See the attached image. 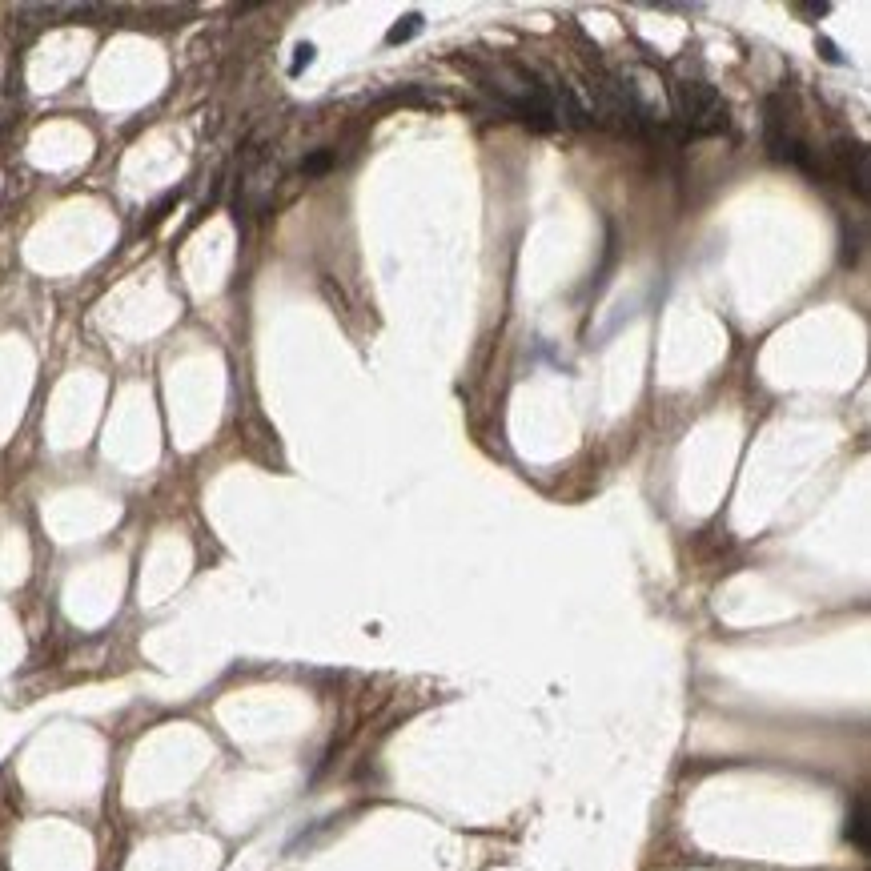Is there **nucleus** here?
Instances as JSON below:
<instances>
[{
	"mask_svg": "<svg viewBox=\"0 0 871 871\" xmlns=\"http://www.w3.org/2000/svg\"><path fill=\"white\" fill-rule=\"evenodd\" d=\"M418 29H422V17H406V25H394L386 41H390V45H398V41H410Z\"/></svg>",
	"mask_w": 871,
	"mask_h": 871,
	"instance_id": "nucleus-3",
	"label": "nucleus"
},
{
	"mask_svg": "<svg viewBox=\"0 0 871 871\" xmlns=\"http://www.w3.org/2000/svg\"><path fill=\"white\" fill-rule=\"evenodd\" d=\"M310 61H314V45H302V49H298V57H294V73H302Z\"/></svg>",
	"mask_w": 871,
	"mask_h": 871,
	"instance_id": "nucleus-5",
	"label": "nucleus"
},
{
	"mask_svg": "<svg viewBox=\"0 0 871 871\" xmlns=\"http://www.w3.org/2000/svg\"><path fill=\"white\" fill-rule=\"evenodd\" d=\"M330 161H334L330 153H318V157H310L302 169H306V173H322V169H330Z\"/></svg>",
	"mask_w": 871,
	"mask_h": 871,
	"instance_id": "nucleus-4",
	"label": "nucleus"
},
{
	"mask_svg": "<svg viewBox=\"0 0 871 871\" xmlns=\"http://www.w3.org/2000/svg\"><path fill=\"white\" fill-rule=\"evenodd\" d=\"M675 113L691 133H723L727 129V101L707 81H679L675 85Z\"/></svg>",
	"mask_w": 871,
	"mask_h": 871,
	"instance_id": "nucleus-1",
	"label": "nucleus"
},
{
	"mask_svg": "<svg viewBox=\"0 0 871 871\" xmlns=\"http://www.w3.org/2000/svg\"><path fill=\"white\" fill-rule=\"evenodd\" d=\"M847 839L859 847V851H867V831H863V803H855V811H851V819H847Z\"/></svg>",
	"mask_w": 871,
	"mask_h": 871,
	"instance_id": "nucleus-2",
	"label": "nucleus"
}]
</instances>
